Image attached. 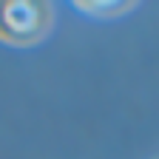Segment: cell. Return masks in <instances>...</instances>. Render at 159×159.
I'll return each mask as SVG.
<instances>
[{
    "instance_id": "obj_1",
    "label": "cell",
    "mask_w": 159,
    "mask_h": 159,
    "mask_svg": "<svg viewBox=\"0 0 159 159\" xmlns=\"http://www.w3.org/2000/svg\"><path fill=\"white\" fill-rule=\"evenodd\" d=\"M51 6L34 0H0V40L11 46H31L51 29Z\"/></svg>"
},
{
    "instance_id": "obj_2",
    "label": "cell",
    "mask_w": 159,
    "mask_h": 159,
    "mask_svg": "<svg viewBox=\"0 0 159 159\" xmlns=\"http://www.w3.org/2000/svg\"><path fill=\"white\" fill-rule=\"evenodd\" d=\"M83 11H125L134 3H77Z\"/></svg>"
}]
</instances>
